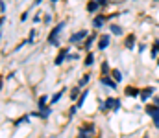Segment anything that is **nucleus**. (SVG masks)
I'll use <instances>...</instances> for the list:
<instances>
[{
  "label": "nucleus",
  "instance_id": "nucleus-15",
  "mask_svg": "<svg viewBox=\"0 0 159 138\" xmlns=\"http://www.w3.org/2000/svg\"><path fill=\"white\" fill-rule=\"evenodd\" d=\"M93 63H94V53L89 52L87 57H85V61H83V65H85V66H93Z\"/></svg>",
  "mask_w": 159,
  "mask_h": 138
},
{
  "label": "nucleus",
  "instance_id": "nucleus-30",
  "mask_svg": "<svg viewBox=\"0 0 159 138\" xmlns=\"http://www.w3.org/2000/svg\"><path fill=\"white\" fill-rule=\"evenodd\" d=\"M78 138H93V136H89V135H85V133H81V131H80Z\"/></svg>",
  "mask_w": 159,
  "mask_h": 138
},
{
  "label": "nucleus",
  "instance_id": "nucleus-20",
  "mask_svg": "<svg viewBox=\"0 0 159 138\" xmlns=\"http://www.w3.org/2000/svg\"><path fill=\"white\" fill-rule=\"evenodd\" d=\"M89 81H91V76H89V74H85V76H83V77L78 81V87H80V89H81V87H85Z\"/></svg>",
  "mask_w": 159,
  "mask_h": 138
},
{
  "label": "nucleus",
  "instance_id": "nucleus-21",
  "mask_svg": "<svg viewBox=\"0 0 159 138\" xmlns=\"http://www.w3.org/2000/svg\"><path fill=\"white\" fill-rule=\"evenodd\" d=\"M111 72V68H109V63L107 61H102V76H107Z\"/></svg>",
  "mask_w": 159,
  "mask_h": 138
},
{
  "label": "nucleus",
  "instance_id": "nucleus-8",
  "mask_svg": "<svg viewBox=\"0 0 159 138\" xmlns=\"http://www.w3.org/2000/svg\"><path fill=\"white\" fill-rule=\"evenodd\" d=\"M96 37H98V35H96V31H94V33H91V35L85 39V43H83V48H85V50H91V46H93V43L96 41Z\"/></svg>",
  "mask_w": 159,
  "mask_h": 138
},
{
  "label": "nucleus",
  "instance_id": "nucleus-1",
  "mask_svg": "<svg viewBox=\"0 0 159 138\" xmlns=\"http://www.w3.org/2000/svg\"><path fill=\"white\" fill-rule=\"evenodd\" d=\"M67 26V20H61L59 24H56L54 28H52V31L48 33V43L52 46H59V33L63 31V28Z\"/></svg>",
  "mask_w": 159,
  "mask_h": 138
},
{
  "label": "nucleus",
  "instance_id": "nucleus-18",
  "mask_svg": "<svg viewBox=\"0 0 159 138\" xmlns=\"http://www.w3.org/2000/svg\"><path fill=\"white\" fill-rule=\"evenodd\" d=\"M152 57H154V59L159 57V39H156L154 44H152Z\"/></svg>",
  "mask_w": 159,
  "mask_h": 138
},
{
  "label": "nucleus",
  "instance_id": "nucleus-23",
  "mask_svg": "<svg viewBox=\"0 0 159 138\" xmlns=\"http://www.w3.org/2000/svg\"><path fill=\"white\" fill-rule=\"evenodd\" d=\"M152 122H154V127H156V129H159V109H157V112L152 116Z\"/></svg>",
  "mask_w": 159,
  "mask_h": 138
},
{
  "label": "nucleus",
  "instance_id": "nucleus-22",
  "mask_svg": "<svg viewBox=\"0 0 159 138\" xmlns=\"http://www.w3.org/2000/svg\"><path fill=\"white\" fill-rule=\"evenodd\" d=\"M157 105H148V107H146V114H150V116H154V114H156V112H157Z\"/></svg>",
  "mask_w": 159,
  "mask_h": 138
},
{
  "label": "nucleus",
  "instance_id": "nucleus-4",
  "mask_svg": "<svg viewBox=\"0 0 159 138\" xmlns=\"http://www.w3.org/2000/svg\"><path fill=\"white\" fill-rule=\"evenodd\" d=\"M154 92H156V89L154 87H146V89H141V101H148L152 96H154Z\"/></svg>",
  "mask_w": 159,
  "mask_h": 138
},
{
  "label": "nucleus",
  "instance_id": "nucleus-2",
  "mask_svg": "<svg viewBox=\"0 0 159 138\" xmlns=\"http://www.w3.org/2000/svg\"><path fill=\"white\" fill-rule=\"evenodd\" d=\"M87 37H89V31H87V30H80V31H76V33L69 39V43H70V44H80V43H83Z\"/></svg>",
  "mask_w": 159,
  "mask_h": 138
},
{
  "label": "nucleus",
  "instance_id": "nucleus-12",
  "mask_svg": "<svg viewBox=\"0 0 159 138\" xmlns=\"http://www.w3.org/2000/svg\"><path fill=\"white\" fill-rule=\"evenodd\" d=\"M124 94H126V96H129V98H135V96H139V94H141V90H139V89H135V87H128V89L124 90Z\"/></svg>",
  "mask_w": 159,
  "mask_h": 138
},
{
  "label": "nucleus",
  "instance_id": "nucleus-31",
  "mask_svg": "<svg viewBox=\"0 0 159 138\" xmlns=\"http://www.w3.org/2000/svg\"><path fill=\"white\" fill-rule=\"evenodd\" d=\"M34 22H35V24H37V22H41V15H35V17H34Z\"/></svg>",
  "mask_w": 159,
  "mask_h": 138
},
{
  "label": "nucleus",
  "instance_id": "nucleus-29",
  "mask_svg": "<svg viewBox=\"0 0 159 138\" xmlns=\"http://www.w3.org/2000/svg\"><path fill=\"white\" fill-rule=\"evenodd\" d=\"M44 22L50 24V22H52V17H50V15H44Z\"/></svg>",
  "mask_w": 159,
  "mask_h": 138
},
{
  "label": "nucleus",
  "instance_id": "nucleus-19",
  "mask_svg": "<svg viewBox=\"0 0 159 138\" xmlns=\"http://www.w3.org/2000/svg\"><path fill=\"white\" fill-rule=\"evenodd\" d=\"M80 96H81V94H80V87H74V89L70 90V99H72V101H78Z\"/></svg>",
  "mask_w": 159,
  "mask_h": 138
},
{
  "label": "nucleus",
  "instance_id": "nucleus-14",
  "mask_svg": "<svg viewBox=\"0 0 159 138\" xmlns=\"http://www.w3.org/2000/svg\"><path fill=\"white\" fill-rule=\"evenodd\" d=\"M87 94H89V90H83V92H81L80 99L76 101V107H78V109H81V107H83V103H85V99H87Z\"/></svg>",
  "mask_w": 159,
  "mask_h": 138
},
{
  "label": "nucleus",
  "instance_id": "nucleus-9",
  "mask_svg": "<svg viewBox=\"0 0 159 138\" xmlns=\"http://www.w3.org/2000/svg\"><path fill=\"white\" fill-rule=\"evenodd\" d=\"M109 31L113 35H117V37L124 35V30H122V26H119V24H109Z\"/></svg>",
  "mask_w": 159,
  "mask_h": 138
},
{
  "label": "nucleus",
  "instance_id": "nucleus-16",
  "mask_svg": "<svg viewBox=\"0 0 159 138\" xmlns=\"http://www.w3.org/2000/svg\"><path fill=\"white\" fill-rule=\"evenodd\" d=\"M111 76H113V79H115L117 83L122 81V72H120L119 68H113V70H111Z\"/></svg>",
  "mask_w": 159,
  "mask_h": 138
},
{
  "label": "nucleus",
  "instance_id": "nucleus-24",
  "mask_svg": "<svg viewBox=\"0 0 159 138\" xmlns=\"http://www.w3.org/2000/svg\"><path fill=\"white\" fill-rule=\"evenodd\" d=\"M22 123H28V118H26V116H24V118H19V120L15 122V127H20Z\"/></svg>",
  "mask_w": 159,
  "mask_h": 138
},
{
  "label": "nucleus",
  "instance_id": "nucleus-35",
  "mask_svg": "<svg viewBox=\"0 0 159 138\" xmlns=\"http://www.w3.org/2000/svg\"><path fill=\"white\" fill-rule=\"evenodd\" d=\"M156 2H159V0H156Z\"/></svg>",
  "mask_w": 159,
  "mask_h": 138
},
{
  "label": "nucleus",
  "instance_id": "nucleus-28",
  "mask_svg": "<svg viewBox=\"0 0 159 138\" xmlns=\"http://www.w3.org/2000/svg\"><path fill=\"white\" fill-rule=\"evenodd\" d=\"M26 19H28V11H24V13L20 15V20H22V22H26Z\"/></svg>",
  "mask_w": 159,
  "mask_h": 138
},
{
  "label": "nucleus",
  "instance_id": "nucleus-26",
  "mask_svg": "<svg viewBox=\"0 0 159 138\" xmlns=\"http://www.w3.org/2000/svg\"><path fill=\"white\" fill-rule=\"evenodd\" d=\"M76 111H78V107H76V105H72V107H70V112H69V116L72 118V116L76 114Z\"/></svg>",
  "mask_w": 159,
  "mask_h": 138
},
{
  "label": "nucleus",
  "instance_id": "nucleus-10",
  "mask_svg": "<svg viewBox=\"0 0 159 138\" xmlns=\"http://www.w3.org/2000/svg\"><path fill=\"white\" fill-rule=\"evenodd\" d=\"M124 46H126L128 50H133V46H135V35H133V33H129V35L126 37V41H124Z\"/></svg>",
  "mask_w": 159,
  "mask_h": 138
},
{
  "label": "nucleus",
  "instance_id": "nucleus-13",
  "mask_svg": "<svg viewBox=\"0 0 159 138\" xmlns=\"http://www.w3.org/2000/svg\"><path fill=\"white\" fill-rule=\"evenodd\" d=\"M98 9H100V6H98L94 0H91V2L87 4V11H89V13H96Z\"/></svg>",
  "mask_w": 159,
  "mask_h": 138
},
{
  "label": "nucleus",
  "instance_id": "nucleus-36",
  "mask_svg": "<svg viewBox=\"0 0 159 138\" xmlns=\"http://www.w3.org/2000/svg\"><path fill=\"white\" fill-rule=\"evenodd\" d=\"M144 138H148V136H144Z\"/></svg>",
  "mask_w": 159,
  "mask_h": 138
},
{
  "label": "nucleus",
  "instance_id": "nucleus-11",
  "mask_svg": "<svg viewBox=\"0 0 159 138\" xmlns=\"http://www.w3.org/2000/svg\"><path fill=\"white\" fill-rule=\"evenodd\" d=\"M65 92H67V89H61L59 92H56V94H54V96L50 98V105H54V103H57V101L61 99V96H63Z\"/></svg>",
  "mask_w": 159,
  "mask_h": 138
},
{
  "label": "nucleus",
  "instance_id": "nucleus-6",
  "mask_svg": "<svg viewBox=\"0 0 159 138\" xmlns=\"http://www.w3.org/2000/svg\"><path fill=\"white\" fill-rule=\"evenodd\" d=\"M111 43V35H100V39H98V50L102 52V50H106L107 46Z\"/></svg>",
  "mask_w": 159,
  "mask_h": 138
},
{
  "label": "nucleus",
  "instance_id": "nucleus-33",
  "mask_svg": "<svg viewBox=\"0 0 159 138\" xmlns=\"http://www.w3.org/2000/svg\"><path fill=\"white\" fill-rule=\"evenodd\" d=\"M41 2H43V0H35V4H34V6H39Z\"/></svg>",
  "mask_w": 159,
  "mask_h": 138
},
{
  "label": "nucleus",
  "instance_id": "nucleus-7",
  "mask_svg": "<svg viewBox=\"0 0 159 138\" xmlns=\"http://www.w3.org/2000/svg\"><path fill=\"white\" fill-rule=\"evenodd\" d=\"M106 19H107V17H104V15H96V17L93 19V28H94V30H100V28L106 24Z\"/></svg>",
  "mask_w": 159,
  "mask_h": 138
},
{
  "label": "nucleus",
  "instance_id": "nucleus-25",
  "mask_svg": "<svg viewBox=\"0 0 159 138\" xmlns=\"http://www.w3.org/2000/svg\"><path fill=\"white\" fill-rule=\"evenodd\" d=\"M35 41V30H32L30 31V37H28V43H34Z\"/></svg>",
  "mask_w": 159,
  "mask_h": 138
},
{
  "label": "nucleus",
  "instance_id": "nucleus-34",
  "mask_svg": "<svg viewBox=\"0 0 159 138\" xmlns=\"http://www.w3.org/2000/svg\"><path fill=\"white\" fill-rule=\"evenodd\" d=\"M52 2H59V0H52Z\"/></svg>",
  "mask_w": 159,
  "mask_h": 138
},
{
  "label": "nucleus",
  "instance_id": "nucleus-5",
  "mask_svg": "<svg viewBox=\"0 0 159 138\" xmlns=\"http://www.w3.org/2000/svg\"><path fill=\"white\" fill-rule=\"evenodd\" d=\"M100 83L106 85V87H109V89H113V90L117 89V81L111 79V76H102V77H100Z\"/></svg>",
  "mask_w": 159,
  "mask_h": 138
},
{
  "label": "nucleus",
  "instance_id": "nucleus-17",
  "mask_svg": "<svg viewBox=\"0 0 159 138\" xmlns=\"http://www.w3.org/2000/svg\"><path fill=\"white\" fill-rule=\"evenodd\" d=\"M46 101H48V96H46V94H43V96H41L39 99H37V109H44V107H46V105H44V103H46Z\"/></svg>",
  "mask_w": 159,
  "mask_h": 138
},
{
  "label": "nucleus",
  "instance_id": "nucleus-27",
  "mask_svg": "<svg viewBox=\"0 0 159 138\" xmlns=\"http://www.w3.org/2000/svg\"><path fill=\"white\" fill-rule=\"evenodd\" d=\"M94 2H96L100 7H106V6H107V0H94Z\"/></svg>",
  "mask_w": 159,
  "mask_h": 138
},
{
  "label": "nucleus",
  "instance_id": "nucleus-3",
  "mask_svg": "<svg viewBox=\"0 0 159 138\" xmlns=\"http://www.w3.org/2000/svg\"><path fill=\"white\" fill-rule=\"evenodd\" d=\"M65 59H69V48H61V50H59V53H57V57H56L54 65H56V66H61Z\"/></svg>",
  "mask_w": 159,
  "mask_h": 138
},
{
  "label": "nucleus",
  "instance_id": "nucleus-32",
  "mask_svg": "<svg viewBox=\"0 0 159 138\" xmlns=\"http://www.w3.org/2000/svg\"><path fill=\"white\" fill-rule=\"evenodd\" d=\"M154 105H157L159 107V98H156V96H154Z\"/></svg>",
  "mask_w": 159,
  "mask_h": 138
}]
</instances>
